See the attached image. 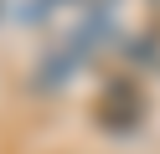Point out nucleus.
Listing matches in <instances>:
<instances>
[{
    "label": "nucleus",
    "mask_w": 160,
    "mask_h": 154,
    "mask_svg": "<svg viewBox=\"0 0 160 154\" xmlns=\"http://www.w3.org/2000/svg\"><path fill=\"white\" fill-rule=\"evenodd\" d=\"M93 118H98V128H103V133L129 139V133H139V123H145V92H139L129 77L108 82L103 98H98V108H93Z\"/></svg>",
    "instance_id": "nucleus-1"
}]
</instances>
